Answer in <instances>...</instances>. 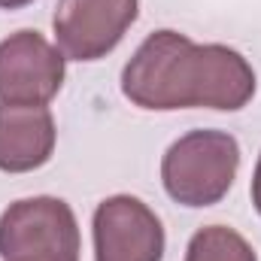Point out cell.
<instances>
[{"label": "cell", "instance_id": "obj_1", "mask_svg": "<svg viewBox=\"0 0 261 261\" xmlns=\"http://www.w3.org/2000/svg\"><path fill=\"white\" fill-rule=\"evenodd\" d=\"M122 94L152 113L192 107L237 113L255 97V70L231 46L195 43L164 28L130 55L122 70Z\"/></svg>", "mask_w": 261, "mask_h": 261}, {"label": "cell", "instance_id": "obj_2", "mask_svg": "<svg viewBox=\"0 0 261 261\" xmlns=\"http://www.w3.org/2000/svg\"><path fill=\"white\" fill-rule=\"evenodd\" d=\"M240 170V143L228 130H189L161 158L164 192L182 206H213L231 192Z\"/></svg>", "mask_w": 261, "mask_h": 261}, {"label": "cell", "instance_id": "obj_3", "mask_svg": "<svg viewBox=\"0 0 261 261\" xmlns=\"http://www.w3.org/2000/svg\"><path fill=\"white\" fill-rule=\"evenodd\" d=\"M0 261H79V225L61 197H21L0 213Z\"/></svg>", "mask_w": 261, "mask_h": 261}, {"label": "cell", "instance_id": "obj_8", "mask_svg": "<svg viewBox=\"0 0 261 261\" xmlns=\"http://www.w3.org/2000/svg\"><path fill=\"white\" fill-rule=\"evenodd\" d=\"M186 261H258L243 234L228 225H206L189 240Z\"/></svg>", "mask_w": 261, "mask_h": 261}, {"label": "cell", "instance_id": "obj_7", "mask_svg": "<svg viewBox=\"0 0 261 261\" xmlns=\"http://www.w3.org/2000/svg\"><path fill=\"white\" fill-rule=\"evenodd\" d=\"M55 116L49 107H24L0 100V170L31 173L55 152Z\"/></svg>", "mask_w": 261, "mask_h": 261}, {"label": "cell", "instance_id": "obj_10", "mask_svg": "<svg viewBox=\"0 0 261 261\" xmlns=\"http://www.w3.org/2000/svg\"><path fill=\"white\" fill-rule=\"evenodd\" d=\"M28 3H34V0H0V9H21Z\"/></svg>", "mask_w": 261, "mask_h": 261}, {"label": "cell", "instance_id": "obj_5", "mask_svg": "<svg viewBox=\"0 0 261 261\" xmlns=\"http://www.w3.org/2000/svg\"><path fill=\"white\" fill-rule=\"evenodd\" d=\"M64 52L37 31H15L0 43V100L46 107L64 85Z\"/></svg>", "mask_w": 261, "mask_h": 261}, {"label": "cell", "instance_id": "obj_9", "mask_svg": "<svg viewBox=\"0 0 261 261\" xmlns=\"http://www.w3.org/2000/svg\"><path fill=\"white\" fill-rule=\"evenodd\" d=\"M252 203L261 216V155H258V164H255V173H252Z\"/></svg>", "mask_w": 261, "mask_h": 261}, {"label": "cell", "instance_id": "obj_4", "mask_svg": "<svg viewBox=\"0 0 261 261\" xmlns=\"http://www.w3.org/2000/svg\"><path fill=\"white\" fill-rule=\"evenodd\" d=\"M140 15V0H58L55 43L70 61L107 58Z\"/></svg>", "mask_w": 261, "mask_h": 261}, {"label": "cell", "instance_id": "obj_6", "mask_svg": "<svg viewBox=\"0 0 261 261\" xmlns=\"http://www.w3.org/2000/svg\"><path fill=\"white\" fill-rule=\"evenodd\" d=\"M94 261H161L164 225L149 203L134 195H113L94 210Z\"/></svg>", "mask_w": 261, "mask_h": 261}]
</instances>
